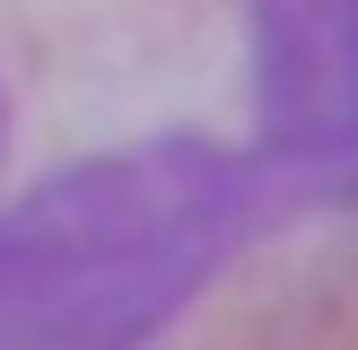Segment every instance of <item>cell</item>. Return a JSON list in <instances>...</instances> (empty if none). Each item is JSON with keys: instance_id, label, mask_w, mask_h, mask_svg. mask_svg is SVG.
Listing matches in <instances>:
<instances>
[{"instance_id": "cell-1", "label": "cell", "mask_w": 358, "mask_h": 350, "mask_svg": "<svg viewBox=\"0 0 358 350\" xmlns=\"http://www.w3.org/2000/svg\"><path fill=\"white\" fill-rule=\"evenodd\" d=\"M358 315V0H0V350H332Z\"/></svg>"}]
</instances>
